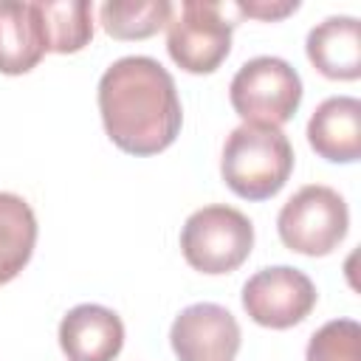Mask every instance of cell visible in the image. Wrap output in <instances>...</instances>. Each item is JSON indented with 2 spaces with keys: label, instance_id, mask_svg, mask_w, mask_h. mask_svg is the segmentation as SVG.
I'll use <instances>...</instances> for the list:
<instances>
[{
  "label": "cell",
  "instance_id": "3",
  "mask_svg": "<svg viewBox=\"0 0 361 361\" xmlns=\"http://www.w3.org/2000/svg\"><path fill=\"white\" fill-rule=\"evenodd\" d=\"M254 248L251 220L231 206L214 203L192 212L180 228V251L200 274H231Z\"/></svg>",
  "mask_w": 361,
  "mask_h": 361
},
{
  "label": "cell",
  "instance_id": "5",
  "mask_svg": "<svg viewBox=\"0 0 361 361\" xmlns=\"http://www.w3.org/2000/svg\"><path fill=\"white\" fill-rule=\"evenodd\" d=\"M228 102L245 124L282 127L302 104V79L279 56H254L234 73Z\"/></svg>",
  "mask_w": 361,
  "mask_h": 361
},
{
  "label": "cell",
  "instance_id": "10",
  "mask_svg": "<svg viewBox=\"0 0 361 361\" xmlns=\"http://www.w3.org/2000/svg\"><path fill=\"white\" fill-rule=\"evenodd\" d=\"M307 141L324 161L355 164L361 158V102L353 96L324 99L307 121Z\"/></svg>",
  "mask_w": 361,
  "mask_h": 361
},
{
  "label": "cell",
  "instance_id": "9",
  "mask_svg": "<svg viewBox=\"0 0 361 361\" xmlns=\"http://www.w3.org/2000/svg\"><path fill=\"white\" fill-rule=\"evenodd\" d=\"M59 347L68 361H113L124 347V324L104 305H76L59 322Z\"/></svg>",
  "mask_w": 361,
  "mask_h": 361
},
{
  "label": "cell",
  "instance_id": "11",
  "mask_svg": "<svg viewBox=\"0 0 361 361\" xmlns=\"http://www.w3.org/2000/svg\"><path fill=\"white\" fill-rule=\"evenodd\" d=\"M313 68L336 82H353L361 76V25L355 17H327L310 28L305 42Z\"/></svg>",
  "mask_w": 361,
  "mask_h": 361
},
{
  "label": "cell",
  "instance_id": "7",
  "mask_svg": "<svg viewBox=\"0 0 361 361\" xmlns=\"http://www.w3.org/2000/svg\"><path fill=\"white\" fill-rule=\"evenodd\" d=\"M316 285L307 274L290 265H271L257 271L243 285L245 313L271 330H288L310 316L316 307Z\"/></svg>",
  "mask_w": 361,
  "mask_h": 361
},
{
  "label": "cell",
  "instance_id": "13",
  "mask_svg": "<svg viewBox=\"0 0 361 361\" xmlns=\"http://www.w3.org/2000/svg\"><path fill=\"white\" fill-rule=\"evenodd\" d=\"M37 245V217L11 192H0V285L11 282L31 259Z\"/></svg>",
  "mask_w": 361,
  "mask_h": 361
},
{
  "label": "cell",
  "instance_id": "4",
  "mask_svg": "<svg viewBox=\"0 0 361 361\" xmlns=\"http://www.w3.org/2000/svg\"><path fill=\"white\" fill-rule=\"evenodd\" d=\"M228 14H237L234 3L183 0L178 14L166 23V51L186 73H214L231 51Z\"/></svg>",
  "mask_w": 361,
  "mask_h": 361
},
{
  "label": "cell",
  "instance_id": "15",
  "mask_svg": "<svg viewBox=\"0 0 361 361\" xmlns=\"http://www.w3.org/2000/svg\"><path fill=\"white\" fill-rule=\"evenodd\" d=\"M102 28L113 39H147L172 20L169 0H107L99 8Z\"/></svg>",
  "mask_w": 361,
  "mask_h": 361
},
{
  "label": "cell",
  "instance_id": "12",
  "mask_svg": "<svg viewBox=\"0 0 361 361\" xmlns=\"http://www.w3.org/2000/svg\"><path fill=\"white\" fill-rule=\"evenodd\" d=\"M48 54L42 23L34 3L3 0L0 3V73L20 76L39 65Z\"/></svg>",
  "mask_w": 361,
  "mask_h": 361
},
{
  "label": "cell",
  "instance_id": "6",
  "mask_svg": "<svg viewBox=\"0 0 361 361\" xmlns=\"http://www.w3.org/2000/svg\"><path fill=\"white\" fill-rule=\"evenodd\" d=\"M350 212L344 197L322 183L302 186L276 217V231L285 248L305 257H324L347 237Z\"/></svg>",
  "mask_w": 361,
  "mask_h": 361
},
{
  "label": "cell",
  "instance_id": "8",
  "mask_svg": "<svg viewBox=\"0 0 361 361\" xmlns=\"http://www.w3.org/2000/svg\"><path fill=\"white\" fill-rule=\"evenodd\" d=\"M240 338L237 319L214 302L183 307L169 330V344L178 361H234Z\"/></svg>",
  "mask_w": 361,
  "mask_h": 361
},
{
  "label": "cell",
  "instance_id": "1",
  "mask_svg": "<svg viewBox=\"0 0 361 361\" xmlns=\"http://www.w3.org/2000/svg\"><path fill=\"white\" fill-rule=\"evenodd\" d=\"M99 113L110 141L130 155H158L180 133L172 73L152 56H121L99 79Z\"/></svg>",
  "mask_w": 361,
  "mask_h": 361
},
{
  "label": "cell",
  "instance_id": "2",
  "mask_svg": "<svg viewBox=\"0 0 361 361\" xmlns=\"http://www.w3.org/2000/svg\"><path fill=\"white\" fill-rule=\"evenodd\" d=\"M293 172V147L279 127L240 124L231 130L220 158L223 183L243 200L274 197Z\"/></svg>",
  "mask_w": 361,
  "mask_h": 361
},
{
  "label": "cell",
  "instance_id": "14",
  "mask_svg": "<svg viewBox=\"0 0 361 361\" xmlns=\"http://www.w3.org/2000/svg\"><path fill=\"white\" fill-rule=\"evenodd\" d=\"M45 45L54 54H76L93 39V8L87 0H37Z\"/></svg>",
  "mask_w": 361,
  "mask_h": 361
},
{
  "label": "cell",
  "instance_id": "17",
  "mask_svg": "<svg viewBox=\"0 0 361 361\" xmlns=\"http://www.w3.org/2000/svg\"><path fill=\"white\" fill-rule=\"evenodd\" d=\"M237 14H248V17H257V20H282L288 14H293L299 8L296 0L290 3H234Z\"/></svg>",
  "mask_w": 361,
  "mask_h": 361
},
{
  "label": "cell",
  "instance_id": "16",
  "mask_svg": "<svg viewBox=\"0 0 361 361\" xmlns=\"http://www.w3.org/2000/svg\"><path fill=\"white\" fill-rule=\"evenodd\" d=\"M307 361H361V327L353 319L322 324L307 341Z\"/></svg>",
  "mask_w": 361,
  "mask_h": 361
}]
</instances>
